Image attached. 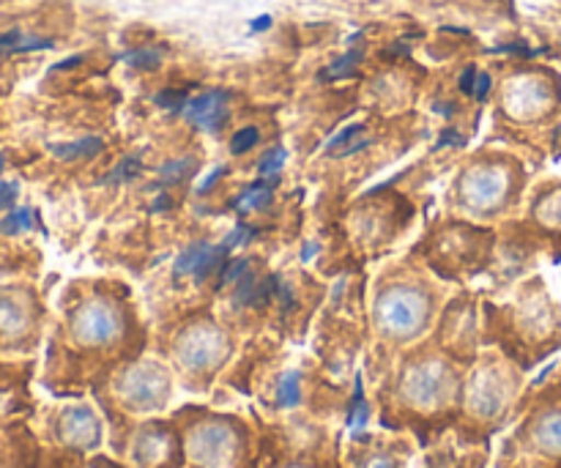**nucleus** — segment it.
<instances>
[{"mask_svg":"<svg viewBox=\"0 0 561 468\" xmlns=\"http://www.w3.org/2000/svg\"><path fill=\"white\" fill-rule=\"evenodd\" d=\"M135 468H184L186 444L168 422H146L129 447Z\"/></svg>","mask_w":561,"mask_h":468,"instance_id":"obj_9","label":"nucleus"},{"mask_svg":"<svg viewBox=\"0 0 561 468\" xmlns=\"http://www.w3.org/2000/svg\"><path fill=\"white\" fill-rule=\"evenodd\" d=\"M491 85H493V80H491V75H488V71H480V75H477V82H474V96L480 99H488V93H491Z\"/></svg>","mask_w":561,"mask_h":468,"instance_id":"obj_34","label":"nucleus"},{"mask_svg":"<svg viewBox=\"0 0 561 468\" xmlns=\"http://www.w3.org/2000/svg\"><path fill=\"white\" fill-rule=\"evenodd\" d=\"M82 64V55H75V58H66L60 64L53 66V71H64V69H75V66Z\"/></svg>","mask_w":561,"mask_h":468,"instance_id":"obj_38","label":"nucleus"},{"mask_svg":"<svg viewBox=\"0 0 561 468\" xmlns=\"http://www.w3.org/2000/svg\"><path fill=\"white\" fill-rule=\"evenodd\" d=\"M502 192H504V181L496 170H480V173H474V179L466 184V195H469V201L482 203V206L499 201Z\"/></svg>","mask_w":561,"mask_h":468,"instance_id":"obj_16","label":"nucleus"},{"mask_svg":"<svg viewBox=\"0 0 561 468\" xmlns=\"http://www.w3.org/2000/svg\"><path fill=\"white\" fill-rule=\"evenodd\" d=\"M477 75H480V71H477L474 66H469V69H466L463 75H460V82H458L460 93H471V96H474V82H477Z\"/></svg>","mask_w":561,"mask_h":468,"instance_id":"obj_33","label":"nucleus"},{"mask_svg":"<svg viewBox=\"0 0 561 468\" xmlns=\"http://www.w3.org/2000/svg\"><path fill=\"white\" fill-rule=\"evenodd\" d=\"M431 299L414 288H389L376 301V329L389 345L420 338L431 323Z\"/></svg>","mask_w":561,"mask_h":468,"instance_id":"obj_8","label":"nucleus"},{"mask_svg":"<svg viewBox=\"0 0 561 468\" xmlns=\"http://www.w3.org/2000/svg\"><path fill=\"white\" fill-rule=\"evenodd\" d=\"M250 266H252L250 258H239V261H228V263H225V269H222V277H219V285H222V288H225V285H233L236 279H239L241 274H244Z\"/></svg>","mask_w":561,"mask_h":468,"instance_id":"obj_29","label":"nucleus"},{"mask_svg":"<svg viewBox=\"0 0 561 468\" xmlns=\"http://www.w3.org/2000/svg\"><path fill=\"white\" fill-rule=\"evenodd\" d=\"M274 184H277V175H272V179H257L255 184H252L239 201H236V212L247 214V212H255V208H266L268 203H272Z\"/></svg>","mask_w":561,"mask_h":468,"instance_id":"obj_18","label":"nucleus"},{"mask_svg":"<svg viewBox=\"0 0 561 468\" xmlns=\"http://www.w3.org/2000/svg\"><path fill=\"white\" fill-rule=\"evenodd\" d=\"M197 170V162L195 157H184V159H173V162H168L162 168V173H159V186H175L181 184V181L190 179L192 173Z\"/></svg>","mask_w":561,"mask_h":468,"instance_id":"obj_19","label":"nucleus"},{"mask_svg":"<svg viewBox=\"0 0 561 468\" xmlns=\"http://www.w3.org/2000/svg\"><path fill=\"white\" fill-rule=\"evenodd\" d=\"M140 168H142V159L137 157H126V159H121V164L118 168L113 170V173H107L104 175V181L102 184H110V186H115V184H124V181H131V179H137V175H140Z\"/></svg>","mask_w":561,"mask_h":468,"instance_id":"obj_21","label":"nucleus"},{"mask_svg":"<svg viewBox=\"0 0 561 468\" xmlns=\"http://www.w3.org/2000/svg\"><path fill=\"white\" fill-rule=\"evenodd\" d=\"M186 455L197 468H252L250 431L244 422L214 416L206 411H184Z\"/></svg>","mask_w":561,"mask_h":468,"instance_id":"obj_2","label":"nucleus"},{"mask_svg":"<svg viewBox=\"0 0 561 468\" xmlns=\"http://www.w3.org/2000/svg\"><path fill=\"white\" fill-rule=\"evenodd\" d=\"M186 99H190V96H186L184 91H162V93H157V99H153V104H157V107L170 110V113L179 115L181 110H184Z\"/></svg>","mask_w":561,"mask_h":468,"instance_id":"obj_28","label":"nucleus"},{"mask_svg":"<svg viewBox=\"0 0 561 468\" xmlns=\"http://www.w3.org/2000/svg\"><path fill=\"white\" fill-rule=\"evenodd\" d=\"M463 137L458 135V129H444L442 140L436 142V148H447V146H463Z\"/></svg>","mask_w":561,"mask_h":468,"instance_id":"obj_36","label":"nucleus"},{"mask_svg":"<svg viewBox=\"0 0 561 468\" xmlns=\"http://www.w3.org/2000/svg\"><path fill=\"white\" fill-rule=\"evenodd\" d=\"M285 159H288V151H285L283 146L268 148V151L261 157V162H257V173H261L263 179L279 175V173H283V168H285Z\"/></svg>","mask_w":561,"mask_h":468,"instance_id":"obj_23","label":"nucleus"},{"mask_svg":"<svg viewBox=\"0 0 561 468\" xmlns=\"http://www.w3.org/2000/svg\"><path fill=\"white\" fill-rule=\"evenodd\" d=\"M318 250H321V247H318V244H310V247H307V250L305 252H301V261H312V258H316L318 255Z\"/></svg>","mask_w":561,"mask_h":468,"instance_id":"obj_41","label":"nucleus"},{"mask_svg":"<svg viewBox=\"0 0 561 468\" xmlns=\"http://www.w3.org/2000/svg\"><path fill=\"white\" fill-rule=\"evenodd\" d=\"M0 170H3V157H0Z\"/></svg>","mask_w":561,"mask_h":468,"instance_id":"obj_42","label":"nucleus"},{"mask_svg":"<svg viewBox=\"0 0 561 468\" xmlns=\"http://www.w3.org/2000/svg\"><path fill=\"white\" fill-rule=\"evenodd\" d=\"M53 438L69 453H96L102 447V420L88 403L64 406L53 420Z\"/></svg>","mask_w":561,"mask_h":468,"instance_id":"obj_10","label":"nucleus"},{"mask_svg":"<svg viewBox=\"0 0 561 468\" xmlns=\"http://www.w3.org/2000/svg\"><path fill=\"white\" fill-rule=\"evenodd\" d=\"M250 27H252V33H257V31H268V27H272V16H268V14L257 16V20H252V22H250Z\"/></svg>","mask_w":561,"mask_h":468,"instance_id":"obj_37","label":"nucleus"},{"mask_svg":"<svg viewBox=\"0 0 561 468\" xmlns=\"http://www.w3.org/2000/svg\"><path fill=\"white\" fill-rule=\"evenodd\" d=\"M69 343L71 349L85 354V359H102V356L118 354L135 343L131 321L118 305L110 299H88L75 307L69 316Z\"/></svg>","mask_w":561,"mask_h":468,"instance_id":"obj_3","label":"nucleus"},{"mask_svg":"<svg viewBox=\"0 0 561 468\" xmlns=\"http://www.w3.org/2000/svg\"><path fill=\"white\" fill-rule=\"evenodd\" d=\"M22 38H25V36H22L20 31H9V33H3V36H0V58H3V55L16 53V47H20Z\"/></svg>","mask_w":561,"mask_h":468,"instance_id":"obj_32","label":"nucleus"},{"mask_svg":"<svg viewBox=\"0 0 561 468\" xmlns=\"http://www.w3.org/2000/svg\"><path fill=\"white\" fill-rule=\"evenodd\" d=\"M33 228V212L31 208H14L9 217L0 222V233L3 236H20L25 230Z\"/></svg>","mask_w":561,"mask_h":468,"instance_id":"obj_22","label":"nucleus"},{"mask_svg":"<svg viewBox=\"0 0 561 468\" xmlns=\"http://www.w3.org/2000/svg\"><path fill=\"white\" fill-rule=\"evenodd\" d=\"M228 91H208V93H197V96L186 99L184 110V121H190L192 126L203 132H219L230 118L228 110Z\"/></svg>","mask_w":561,"mask_h":468,"instance_id":"obj_15","label":"nucleus"},{"mask_svg":"<svg viewBox=\"0 0 561 468\" xmlns=\"http://www.w3.org/2000/svg\"><path fill=\"white\" fill-rule=\"evenodd\" d=\"M518 387L520 378L499 356H485L477 365L469 389H466V414H469L471 425L477 427V436H480V431L491 433L493 427L507 420Z\"/></svg>","mask_w":561,"mask_h":468,"instance_id":"obj_6","label":"nucleus"},{"mask_svg":"<svg viewBox=\"0 0 561 468\" xmlns=\"http://www.w3.org/2000/svg\"><path fill=\"white\" fill-rule=\"evenodd\" d=\"M255 236H257V228H255V225L239 222V225H236L233 230H230L228 236H225L222 244H225V250L233 252L236 247H247V244H250V241L255 239Z\"/></svg>","mask_w":561,"mask_h":468,"instance_id":"obj_26","label":"nucleus"},{"mask_svg":"<svg viewBox=\"0 0 561 468\" xmlns=\"http://www.w3.org/2000/svg\"><path fill=\"white\" fill-rule=\"evenodd\" d=\"M230 252L225 244H208V241H197V244L186 247L175 261L173 274L175 277H192V283H206L211 274H222L225 263H228Z\"/></svg>","mask_w":561,"mask_h":468,"instance_id":"obj_12","label":"nucleus"},{"mask_svg":"<svg viewBox=\"0 0 561 468\" xmlns=\"http://www.w3.org/2000/svg\"><path fill=\"white\" fill-rule=\"evenodd\" d=\"M362 60V49H351V53H345L343 58L334 60L332 66H329L327 71L321 75V80H337V77H345L351 75V71L356 69V64Z\"/></svg>","mask_w":561,"mask_h":468,"instance_id":"obj_24","label":"nucleus"},{"mask_svg":"<svg viewBox=\"0 0 561 468\" xmlns=\"http://www.w3.org/2000/svg\"><path fill=\"white\" fill-rule=\"evenodd\" d=\"M33 318L31 307L16 296H0V349H25L33 340Z\"/></svg>","mask_w":561,"mask_h":468,"instance_id":"obj_13","label":"nucleus"},{"mask_svg":"<svg viewBox=\"0 0 561 468\" xmlns=\"http://www.w3.org/2000/svg\"><path fill=\"white\" fill-rule=\"evenodd\" d=\"M225 173H228V168H225V164H219V168H217V170H211V173H208V175H206V181H203V184H201V186H197V192H201V195H206V192H208V190H211V186H214V184H217V181H219V179H222V175H225Z\"/></svg>","mask_w":561,"mask_h":468,"instance_id":"obj_35","label":"nucleus"},{"mask_svg":"<svg viewBox=\"0 0 561 468\" xmlns=\"http://www.w3.org/2000/svg\"><path fill=\"white\" fill-rule=\"evenodd\" d=\"M557 135H559V137H561V126H559V132H557Z\"/></svg>","mask_w":561,"mask_h":468,"instance_id":"obj_43","label":"nucleus"},{"mask_svg":"<svg viewBox=\"0 0 561 468\" xmlns=\"http://www.w3.org/2000/svg\"><path fill=\"white\" fill-rule=\"evenodd\" d=\"M164 208H170V197L168 195H159L157 197V206H151V212L157 214V212H164Z\"/></svg>","mask_w":561,"mask_h":468,"instance_id":"obj_39","label":"nucleus"},{"mask_svg":"<svg viewBox=\"0 0 561 468\" xmlns=\"http://www.w3.org/2000/svg\"><path fill=\"white\" fill-rule=\"evenodd\" d=\"M168 356L184 376L186 387L206 389L233 356V343L217 323L195 321L175 332L168 345Z\"/></svg>","mask_w":561,"mask_h":468,"instance_id":"obj_4","label":"nucleus"},{"mask_svg":"<svg viewBox=\"0 0 561 468\" xmlns=\"http://www.w3.org/2000/svg\"><path fill=\"white\" fill-rule=\"evenodd\" d=\"M373 142V137H367V135H362V137H356V140H351L348 146H343V148H337V151H332L329 153V157H334V159H345V157H354V153H359V151H365L367 146H370Z\"/></svg>","mask_w":561,"mask_h":468,"instance_id":"obj_30","label":"nucleus"},{"mask_svg":"<svg viewBox=\"0 0 561 468\" xmlns=\"http://www.w3.org/2000/svg\"><path fill=\"white\" fill-rule=\"evenodd\" d=\"M411 447L400 438L378 442L365 431H356L348 447V468H405Z\"/></svg>","mask_w":561,"mask_h":468,"instance_id":"obj_11","label":"nucleus"},{"mask_svg":"<svg viewBox=\"0 0 561 468\" xmlns=\"http://www.w3.org/2000/svg\"><path fill=\"white\" fill-rule=\"evenodd\" d=\"M121 58L131 66V69H142V71H151L162 64V49L159 47H142V49H129L124 53Z\"/></svg>","mask_w":561,"mask_h":468,"instance_id":"obj_20","label":"nucleus"},{"mask_svg":"<svg viewBox=\"0 0 561 468\" xmlns=\"http://www.w3.org/2000/svg\"><path fill=\"white\" fill-rule=\"evenodd\" d=\"M49 151L58 159H66V162H75V159H93L96 153L104 151L102 137H80L75 142H60V146H49Z\"/></svg>","mask_w":561,"mask_h":468,"instance_id":"obj_17","label":"nucleus"},{"mask_svg":"<svg viewBox=\"0 0 561 468\" xmlns=\"http://www.w3.org/2000/svg\"><path fill=\"white\" fill-rule=\"evenodd\" d=\"M362 135H367L365 124H351V126H345V129H340L337 135H334L332 140L327 142V157H329V153H332V151H337V148L348 146L351 140H356V137H362Z\"/></svg>","mask_w":561,"mask_h":468,"instance_id":"obj_27","label":"nucleus"},{"mask_svg":"<svg viewBox=\"0 0 561 468\" xmlns=\"http://www.w3.org/2000/svg\"><path fill=\"white\" fill-rule=\"evenodd\" d=\"M499 468H561V392L531 411L504 447Z\"/></svg>","mask_w":561,"mask_h":468,"instance_id":"obj_5","label":"nucleus"},{"mask_svg":"<svg viewBox=\"0 0 561 468\" xmlns=\"http://www.w3.org/2000/svg\"><path fill=\"white\" fill-rule=\"evenodd\" d=\"M113 400L129 414H157L170 403L173 378L157 359H135L110 384Z\"/></svg>","mask_w":561,"mask_h":468,"instance_id":"obj_7","label":"nucleus"},{"mask_svg":"<svg viewBox=\"0 0 561 468\" xmlns=\"http://www.w3.org/2000/svg\"><path fill=\"white\" fill-rule=\"evenodd\" d=\"M91 468H124V466H118V464H113V460H107V458H96L91 464Z\"/></svg>","mask_w":561,"mask_h":468,"instance_id":"obj_40","label":"nucleus"},{"mask_svg":"<svg viewBox=\"0 0 561 468\" xmlns=\"http://www.w3.org/2000/svg\"><path fill=\"white\" fill-rule=\"evenodd\" d=\"M307 381H310V376H307L305 367H283V370L274 373L266 398L268 409L285 414V411H299L301 406L310 403V398H307Z\"/></svg>","mask_w":561,"mask_h":468,"instance_id":"obj_14","label":"nucleus"},{"mask_svg":"<svg viewBox=\"0 0 561 468\" xmlns=\"http://www.w3.org/2000/svg\"><path fill=\"white\" fill-rule=\"evenodd\" d=\"M257 140H261V132H257L255 126H244V129L236 132L233 140H230V153H233V157H241V153L252 151V148L257 146Z\"/></svg>","mask_w":561,"mask_h":468,"instance_id":"obj_25","label":"nucleus"},{"mask_svg":"<svg viewBox=\"0 0 561 468\" xmlns=\"http://www.w3.org/2000/svg\"><path fill=\"white\" fill-rule=\"evenodd\" d=\"M16 195H20V184H16V181H3V184H0V208L14 206Z\"/></svg>","mask_w":561,"mask_h":468,"instance_id":"obj_31","label":"nucleus"},{"mask_svg":"<svg viewBox=\"0 0 561 468\" xmlns=\"http://www.w3.org/2000/svg\"><path fill=\"white\" fill-rule=\"evenodd\" d=\"M460 370L438 354H416L400 365L394 376V406L411 420H436L442 425L447 411L460 400Z\"/></svg>","mask_w":561,"mask_h":468,"instance_id":"obj_1","label":"nucleus"}]
</instances>
